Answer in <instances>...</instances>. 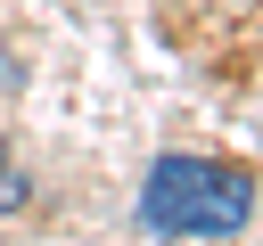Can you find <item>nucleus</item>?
<instances>
[{
  "label": "nucleus",
  "mask_w": 263,
  "mask_h": 246,
  "mask_svg": "<svg viewBox=\"0 0 263 246\" xmlns=\"http://www.w3.org/2000/svg\"><path fill=\"white\" fill-rule=\"evenodd\" d=\"M0 74H8V66H0Z\"/></svg>",
  "instance_id": "7ed1b4c3"
},
{
  "label": "nucleus",
  "mask_w": 263,
  "mask_h": 246,
  "mask_svg": "<svg viewBox=\"0 0 263 246\" xmlns=\"http://www.w3.org/2000/svg\"><path fill=\"white\" fill-rule=\"evenodd\" d=\"M255 213V180L238 164H205V156H156L140 180V221L156 238H230Z\"/></svg>",
  "instance_id": "f257e3e1"
},
{
  "label": "nucleus",
  "mask_w": 263,
  "mask_h": 246,
  "mask_svg": "<svg viewBox=\"0 0 263 246\" xmlns=\"http://www.w3.org/2000/svg\"><path fill=\"white\" fill-rule=\"evenodd\" d=\"M0 205H25V172L16 164H0Z\"/></svg>",
  "instance_id": "f03ea898"
}]
</instances>
